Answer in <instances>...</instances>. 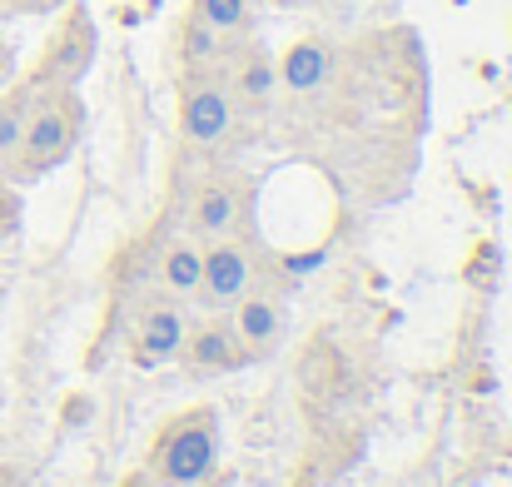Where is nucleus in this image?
Segmentation results:
<instances>
[{
	"mask_svg": "<svg viewBox=\"0 0 512 487\" xmlns=\"http://www.w3.org/2000/svg\"><path fill=\"white\" fill-rule=\"evenodd\" d=\"M15 229V199H0V239Z\"/></svg>",
	"mask_w": 512,
	"mask_h": 487,
	"instance_id": "obj_17",
	"label": "nucleus"
},
{
	"mask_svg": "<svg viewBox=\"0 0 512 487\" xmlns=\"http://www.w3.org/2000/svg\"><path fill=\"white\" fill-rule=\"evenodd\" d=\"M40 85H15L5 100H0V160L15 155L20 135H25V120H30V105H35Z\"/></svg>",
	"mask_w": 512,
	"mask_h": 487,
	"instance_id": "obj_13",
	"label": "nucleus"
},
{
	"mask_svg": "<svg viewBox=\"0 0 512 487\" xmlns=\"http://www.w3.org/2000/svg\"><path fill=\"white\" fill-rule=\"evenodd\" d=\"M179 348H184V319H179V309H170V304L145 309L140 333H135V363L140 368H160V363H170Z\"/></svg>",
	"mask_w": 512,
	"mask_h": 487,
	"instance_id": "obj_8",
	"label": "nucleus"
},
{
	"mask_svg": "<svg viewBox=\"0 0 512 487\" xmlns=\"http://www.w3.org/2000/svg\"><path fill=\"white\" fill-rule=\"evenodd\" d=\"M184 353H189V363L204 368V373H234V368H244V363L254 358V348L224 324H204L194 338H189Z\"/></svg>",
	"mask_w": 512,
	"mask_h": 487,
	"instance_id": "obj_9",
	"label": "nucleus"
},
{
	"mask_svg": "<svg viewBox=\"0 0 512 487\" xmlns=\"http://www.w3.org/2000/svg\"><path fill=\"white\" fill-rule=\"evenodd\" d=\"M15 10H25V15H50V10H60L65 0H10Z\"/></svg>",
	"mask_w": 512,
	"mask_h": 487,
	"instance_id": "obj_16",
	"label": "nucleus"
},
{
	"mask_svg": "<svg viewBox=\"0 0 512 487\" xmlns=\"http://www.w3.org/2000/svg\"><path fill=\"white\" fill-rule=\"evenodd\" d=\"M85 135V105L75 95V85H45L30 105V120H25V135L15 145V174L35 179V174H50L55 164H65L75 155Z\"/></svg>",
	"mask_w": 512,
	"mask_h": 487,
	"instance_id": "obj_1",
	"label": "nucleus"
},
{
	"mask_svg": "<svg viewBox=\"0 0 512 487\" xmlns=\"http://www.w3.org/2000/svg\"><path fill=\"white\" fill-rule=\"evenodd\" d=\"M279 309H274V299H239V309H234V333L259 353V348H269L274 338H279Z\"/></svg>",
	"mask_w": 512,
	"mask_h": 487,
	"instance_id": "obj_12",
	"label": "nucleus"
},
{
	"mask_svg": "<svg viewBox=\"0 0 512 487\" xmlns=\"http://www.w3.org/2000/svg\"><path fill=\"white\" fill-rule=\"evenodd\" d=\"M0 80H5V55H0Z\"/></svg>",
	"mask_w": 512,
	"mask_h": 487,
	"instance_id": "obj_20",
	"label": "nucleus"
},
{
	"mask_svg": "<svg viewBox=\"0 0 512 487\" xmlns=\"http://www.w3.org/2000/svg\"><path fill=\"white\" fill-rule=\"evenodd\" d=\"M120 487H155V478H150V473L140 468V473H130V478H125V483H120Z\"/></svg>",
	"mask_w": 512,
	"mask_h": 487,
	"instance_id": "obj_18",
	"label": "nucleus"
},
{
	"mask_svg": "<svg viewBox=\"0 0 512 487\" xmlns=\"http://www.w3.org/2000/svg\"><path fill=\"white\" fill-rule=\"evenodd\" d=\"M194 15L209 20L219 35H234L249 20V0H194Z\"/></svg>",
	"mask_w": 512,
	"mask_h": 487,
	"instance_id": "obj_15",
	"label": "nucleus"
},
{
	"mask_svg": "<svg viewBox=\"0 0 512 487\" xmlns=\"http://www.w3.org/2000/svg\"><path fill=\"white\" fill-rule=\"evenodd\" d=\"M244 224V189L234 179H209L194 199V229L204 239H229Z\"/></svg>",
	"mask_w": 512,
	"mask_h": 487,
	"instance_id": "obj_7",
	"label": "nucleus"
},
{
	"mask_svg": "<svg viewBox=\"0 0 512 487\" xmlns=\"http://www.w3.org/2000/svg\"><path fill=\"white\" fill-rule=\"evenodd\" d=\"M274 90H279V65H274V55H269L264 45H244V50L234 55V65H229V95H234V105H244V110H269Z\"/></svg>",
	"mask_w": 512,
	"mask_h": 487,
	"instance_id": "obj_5",
	"label": "nucleus"
},
{
	"mask_svg": "<svg viewBox=\"0 0 512 487\" xmlns=\"http://www.w3.org/2000/svg\"><path fill=\"white\" fill-rule=\"evenodd\" d=\"M179 55H184V70H214L219 55H224V35H219L209 20L189 15V20L179 25Z\"/></svg>",
	"mask_w": 512,
	"mask_h": 487,
	"instance_id": "obj_11",
	"label": "nucleus"
},
{
	"mask_svg": "<svg viewBox=\"0 0 512 487\" xmlns=\"http://www.w3.org/2000/svg\"><path fill=\"white\" fill-rule=\"evenodd\" d=\"M329 70H334V60H329L324 40H299L279 60V85H289L294 95H314V90L329 85Z\"/></svg>",
	"mask_w": 512,
	"mask_h": 487,
	"instance_id": "obj_10",
	"label": "nucleus"
},
{
	"mask_svg": "<svg viewBox=\"0 0 512 487\" xmlns=\"http://www.w3.org/2000/svg\"><path fill=\"white\" fill-rule=\"evenodd\" d=\"M90 65H95V20H90V10H85V5H75V10H70V20L50 35L35 85H75Z\"/></svg>",
	"mask_w": 512,
	"mask_h": 487,
	"instance_id": "obj_4",
	"label": "nucleus"
},
{
	"mask_svg": "<svg viewBox=\"0 0 512 487\" xmlns=\"http://www.w3.org/2000/svg\"><path fill=\"white\" fill-rule=\"evenodd\" d=\"M249 279H254V269H249V254L239 244L214 239V249H204V279H199V289L209 294V304H239L249 294Z\"/></svg>",
	"mask_w": 512,
	"mask_h": 487,
	"instance_id": "obj_6",
	"label": "nucleus"
},
{
	"mask_svg": "<svg viewBox=\"0 0 512 487\" xmlns=\"http://www.w3.org/2000/svg\"><path fill=\"white\" fill-rule=\"evenodd\" d=\"M214 458H219L214 413L199 408V413H189V418L170 423V433H165L160 448H155V473H160L170 487H194V483L209 478Z\"/></svg>",
	"mask_w": 512,
	"mask_h": 487,
	"instance_id": "obj_2",
	"label": "nucleus"
},
{
	"mask_svg": "<svg viewBox=\"0 0 512 487\" xmlns=\"http://www.w3.org/2000/svg\"><path fill=\"white\" fill-rule=\"evenodd\" d=\"M234 95L224 85V75L214 70H189L184 85H179V130L189 145H219L229 130H234Z\"/></svg>",
	"mask_w": 512,
	"mask_h": 487,
	"instance_id": "obj_3",
	"label": "nucleus"
},
{
	"mask_svg": "<svg viewBox=\"0 0 512 487\" xmlns=\"http://www.w3.org/2000/svg\"><path fill=\"white\" fill-rule=\"evenodd\" d=\"M199 279H204V254L194 244H170L165 249V284L174 294H199Z\"/></svg>",
	"mask_w": 512,
	"mask_h": 487,
	"instance_id": "obj_14",
	"label": "nucleus"
},
{
	"mask_svg": "<svg viewBox=\"0 0 512 487\" xmlns=\"http://www.w3.org/2000/svg\"><path fill=\"white\" fill-rule=\"evenodd\" d=\"M294 487H319V483H314V478H299V483H294Z\"/></svg>",
	"mask_w": 512,
	"mask_h": 487,
	"instance_id": "obj_19",
	"label": "nucleus"
}]
</instances>
